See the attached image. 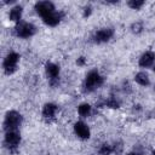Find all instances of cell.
<instances>
[{"label": "cell", "instance_id": "14", "mask_svg": "<svg viewBox=\"0 0 155 155\" xmlns=\"http://www.w3.org/2000/svg\"><path fill=\"white\" fill-rule=\"evenodd\" d=\"M134 81L140 85V86H149L150 85V79H149V75L145 73V71H139L134 75Z\"/></svg>", "mask_w": 155, "mask_h": 155}, {"label": "cell", "instance_id": "3", "mask_svg": "<svg viewBox=\"0 0 155 155\" xmlns=\"http://www.w3.org/2000/svg\"><path fill=\"white\" fill-rule=\"evenodd\" d=\"M35 33H36L35 25L29 22H19L15 27V35L21 39H29Z\"/></svg>", "mask_w": 155, "mask_h": 155}, {"label": "cell", "instance_id": "5", "mask_svg": "<svg viewBox=\"0 0 155 155\" xmlns=\"http://www.w3.org/2000/svg\"><path fill=\"white\" fill-rule=\"evenodd\" d=\"M45 71H46V75L48 78L51 86H56L59 84V71H61L59 65L52 62H47L45 64Z\"/></svg>", "mask_w": 155, "mask_h": 155}, {"label": "cell", "instance_id": "12", "mask_svg": "<svg viewBox=\"0 0 155 155\" xmlns=\"http://www.w3.org/2000/svg\"><path fill=\"white\" fill-rule=\"evenodd\" d=\"M22 13H23V7L21 5H16L10 10L8 18H10V21H12L15 23H19L21 18H22Z\"/></svg>", "mask_w": 155, "mask_h": 155}, {"label": "cell", "instance_id": "23", "mask_svg": "<svg viewBox=\"0 0 155 155\" xmlns=\"http://www.w3.org/2000/svg\"><path fill=\"white\" fill-rule=\"evenodd\" d=\"M153 70H154V73H155V64L153 65Z\"/></svg>", "mask_w": 155, "mask_h": 155}, {"label": "cell", "instance_id": "7", "mask_svg": "<svg viewBox=\"0 0 155 155\" xmlns=\"http://www.w3.org/2000/svg\"><path fill=\"white\" fill-rule=\"evenodd\" d=\"M113 35H114V30L111 28H102L94 31V34L92 35V40L96 44H103V42H108L113 38Z\"/></svg>", "mask_w": 155, "mask_h": 155}, {"label": "cell", "instance_id": "16", "mask_svg": "<svg viewBox=\"0 0 155 155\" xmlns=\"http://www.w3.org/2000/svg\"><path fill=\"white\" fill-rule=\"evenodd\" d=\"M111 153H114V147L110 144H102V147L99 148V155H110Z\"/></svg>", "mask_w": 155, "mask_h": 155}, {"label": "cell", "instance_id": "19", "mask_svg": "<svg viewBox=\"0 0 155 155\" xmlns=\"http://www.w3.org/2000/svg\"><path fill=\"white\" fill-rule=\"evenodd\" d=\"M142 30H143V23L142 22H134V23H132V25H131V31L132 33L138 34Z\"/></svg>", "mask_w": 155, "mask_h": 155}, {"label": "cell", "instance_id": "1", "mask_svg": "<svg viewBox=\"0 0 155 155\" xmlns=\"http://www.w3.org/2000/svg\"><path fill=\"white\" fill-rule=\"evenodd\" d=\"M104 82V78L99 74V71L97 69H93V70H90L84 80V84H82V88L85 92L87 93H91L93 91H96L97 88H99Z\"/></svg>", "mask_w": 155, "mask_h": 155}, {"label": "cell", "instance_id": "22", "mask_svg": "<svg viewBox=\"0 0 155 155\" xmlns=\"http://www.w3.org/2000/svg\"><path fill=\"white\" fill-rule=\"evenodd\" d=\"M127 155H140L139 153H137V151H131V153H128Z\"/></svg>", "mask_w": 155, "mask_h": 155}, {"label": "cell", "instance_id": "6", "mask_svg": "<svg viewBox=\"0 0 155 155\" xmlns=\"http://www.w3.org/2000/svg\"><path fill=\"white\" fill-rule=\"evenodd\" d=\"M19 143H21V134L18 131H8L5 133L4 144L10 151L16 150L17 147L19 145Z\"/></svg>", "mask_w": 155, "mask_h": 155}, {"label": "cell", "instance_id": "11", "mask_svg": "<svg viewBox=\"0 0 155 155\" xmlns=\"http://www.w3.org/2000/svg\"><path fill=\"white\" fill-rule=\"evenodd\" d=\"M154 62H155V53L153 51H147L139 57L138 64L140 68H149L154 64Z\"/></svg>", "mask_w": 155, "mask_h": 155}, {"label": "cell", "instance_id": "21", "mask_svg": "<svg viewBox=\"0 0 155 155\" xmlns=\"http://www.w3.org/2000/svg\"><path fill=\"white\" fill-rule=\"evenodd\" d=\"M85 63H86L85 57H79V58H78V61H76V64H78V65H80V67L85 65Z\"/></svg>", "mask_w": 155, "mask_h": 155}, {"label": "cell", "instance_id": "24", "mask_svg": "<svg viewBox=\"0 0 155 155\" xmlns=\"http://www.w3.org/2000/svg\"><path fill=\"white\" fill-rule=\"evenodd\" d=\"M153 155H155V150H154V151H153Z\"/></svg>", "mask_w": 155, "mask_h": 155}, {"label": "cell", "instance_id": "13", "mask_svg": "<svg viewBox=\"0 0 155 155\" xmlns=\"http://www.w3.org/2000/svg\"><path fill=\"white\" fill-rule=\"evenodd\" d=\"M57 110H58V107L54 103H46L42 108V116L45 119H52L54 117Z\"/></svg>", "mask_w": 155, "mask_h": 155}, {"label": "cell", "instance_id": "10", "mask_svg": "<svg viewBox=\"0 0 155 155\" xmlns=\"http://www.w3.org/2000/svg\"><path fill=\"white\" fill-rule=\"evenodd\" d=\"M74 132L80 139H88L91 136L90 127L82 121H78L74 124Z\"/></svg>", "mask_w": 155, "mask_h": 155}, {"label": "cell", "instance_id": "15", "mask_svg": "<svg viewBox=\"0 0 155 155\" xmlns=\"http://www.w3.org/2000/svg\"><path fill=\"white\" fill-rule=\"evenodd\" d=\"M78 113L81 117H87L92 113V107L88 103H81L78 107Z\"/></svg>", "mask_w": 155, "mask_h": 155}, {"label": "cell", "instance_id": "20", "mask_svg": "<svg viewBox=\"0 0 155 155\" xmlns=\"http://www.w3.org/2000/svg\"><path fill=\"white\" fill-rule=\"evenodd\" d=\"M92 12V7L91 6H86L85 10H84V17H88Z\"/></svg>", "mask_w": 155, "mask_h": 155}, {"label": "cell", "instance_id": "8", "mask_svg": "<svg viewBox=\"0 0 155 155\" xmlns=\"http://www.w3.org/2000/svg\"><path fill=\"white\" fill-rule=\"evenodd\" d=\"M34 10L36 11L38 15L41 16V18H44V17H46L47 15H50V13H52V12L56 11L54 5H53V2H51V1H39V2L35 4Z\"/></svg>", "mask_w": 155, "mask_h": 155}, {"label": "cell", "instance_id": "2", "mask_svg": "<svg viewBox=\"0 0 155 155\" xmlns=\"http://www.w3.org/2000/svg\"><path fill=\"white\" fill-rule=\"evenodd\" d=\"M22 115L17 110H8L4 119V130L5 132L8 131H17L22 124Z\"/></svg>", "mask_w": 155, "mask_h": 155}, {"label": "cell", "instance_id": "18", "mask_svg": "<svg viewBox=\"0 0 155 155\" xmlns=\"http://www.w3.org/2000/svg\"><path fill=\"white\" fill-rule=\"evenodd\" d=\"M105 105L109 107V108H119L120 107V103H119V101L115 97H109L105 101Z\"/></svg>", "mask_w": 155, "mask_h": 155}, {"label": "cell", "instance_id": "9", "mask_svg": "<svg viewBox=\"0 0 155 155\" xmlns=\"http://www.w3.org/2000/svg\"><path fill=\"white\" fill-rule=\"evenodd\" d=\"M63 17H64V12H62V11H54V12L47 15L46 17H44L42 18V22L46 25H48V27H56L57 24L61 23V21L63 19Z\"/></svg>", "mask_w": 155, "mask_h": 155}, {"label": "cell", "instance_id": "17", "mask_svg": "<svg viewBox=\"0 0 155 155\" xmlns=\"http://www.w3.org/2000/svg\"><path fill=\"white\" fill-rule=\"evenodd\" d=\"M143 5H144V1L143 0H130L128 1V6L132 10H139Z\"/></svg>", "mask_w": 155, "mask_h": 155}, {"label": "cell", "instance_id": "4", "mask_svg": "<svg viewBox=\"0 0 155 155\" xmlns=\"http://www.w3.org/2000/svg\"><path fill=\"white\" fill-rule=\"evenodd\" d=\"M19 62V54L17 52H8L2 62V69L6 75H11L17 70V65Z\"/></svg>", "mask_w": 155, "mask_h": 155}]
</instances>
